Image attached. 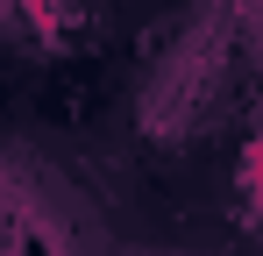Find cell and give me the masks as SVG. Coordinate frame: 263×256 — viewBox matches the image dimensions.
Segmentation results:
<instances>
[{
    "label": "cell",
    "mask_w": 263,
    "mask_h": 256,
    "mask_svg": "<svg viewBox=\"0 0 263 256\" xmlns=\"http://www.w3.org/2000/svg\"><path fill=\"white\" fill-rule=\"evenodd\" d=\"M228 14H192L171 43H164V57L149 64V79L135 93V114L149 128V142H178L185 128L199 121L206 107L220 100V79H228Z\"/></svg>",
    "instance_id": "obj_1"
}]
</instances>
